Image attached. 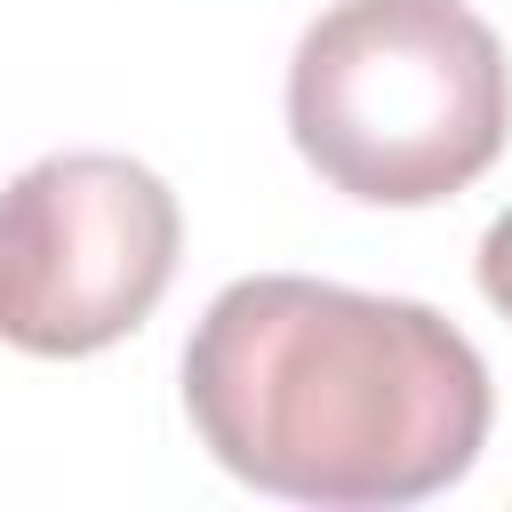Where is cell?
<instances>
[{
  "label": "cell",
  "instance_id": "obj_3",
  "mask_svg": "<svg viewBox=\"0 0 512 512\" xmlns=\"http://www.w3.org/2000/svg\"><path fill=\"white\" fill-rule=\"evenodd\" d=\"M176 192L128 152H48L0 192V344L80 360L152 320L176 280Z\"/></svg>",
  "mask_w": 512,
  "mask_h": 512
},
{
  "label": "cell",
  "instance_id": "obj_4",
  "mask_svg": "<svg viewBox=\"0 0 512 512\" xmlns=\"http://www.w3.org/2000/svg\"><path fill=\"white\" fill-rule=\"evenodd\" d=\"M480 296H488V304L512 320V208H504V216L480 232Z\"/></svg>",
  "mask_w": 512,
  "mask_h": 512
},
{
  "label": "cell",
  "instance_id": "obj_1",
  "mask_svg": "<svg viewBox=\"0 0 512 512\" xmlns=\"http://www.w3.org/2000/svg\"><path fill=\"white\" fill-rule=\"evenodd\" d=\"M184 408L208 456L288 504L392 512L472 472L488 360L416 296L304 272L232 280L184 344Z\"/></svg>",
  "mask_w": 512,
  "mask_h": 512
},
{
  "label": "cell",
  "instance_id": "obj_2",
  "mask_svg": "<svg viewBox=\"0 0 512 512\" xmlns=\"http://www.w3.org/2000/svg\"><path fill=\"white\" fill-rule=\"evenodd\" d=\"M512 64L464 0H336L288 56V136L368 208H432L496 168Z\"/></svg>",
  "mask_w": 512,
  "mask_h": 512
}]
</instances>
